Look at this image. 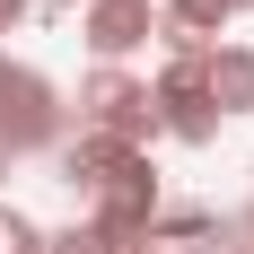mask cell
Segmentation results:
<instances>
[{"mask_svg":"<svg viewBox=\"0 0 254 254\" xmlns=\"http://www.w3.org/2000/svg\"><path fill=\"white\" fill-rule=\"evenodd\" d=\"M70 140V105L35 62H0V149L9 158H35V149H62Z\"/></svg>","mask_w":254,"mask_h":254,"instance_id":"6da1fadb","label":"cell"},{"mask_svg":"<svg viewBox=\"0 0 254 254\" xmlns=\"http://www.w3.org/2000/svg\"><path fill=\"white\" fill-rule=\"evenodd\" d=\"M79 131H105V140H123V149L149 158V140H158L149 79H131V70H114V62H97V70L79 79Z\"/></svg>","mask_w":254,"mask_h":254,"instance_id":"7a4b0ae2","label":"cell"},{"mask_svg":"<svg viewBox=\"0 0 254 254\" xmlns=\"http://www.w3.org/2000/svg\"><path fill=\"white\" fill-rule=\"evenodd\" d=\"M202 62L210 53H167V70L149 79L158 140H184V149H210V140H219V114H210V97H202Z\"/></svg>","mask_w":254,"mask_h":254,"instance_id":"3957f363","label":"cell"},{"mask_svg":"<svg viewBox=\"0 0 254 254\" xmlns=\"http://www.w3.org/2000/svg\"><path fill=\"white\" fill-rule=\"evenodd\" d=\"M149 219H158V167H149V158H131L114 184H97V193H88V228H105L114 246H140V237H149Z\"/></svg>","mask_w":254,"mask_h":254,"instance_id":"277c9868","label":"cell"},{"mask_svg":"<svg viewBox=\"0 0 254 254\" xmlns=\"http://www.w3.org/2000/svg\"><path fill=\"white\" fill-rule=\"evenodd\" d=\"M79 35H88V53H97V62H114V70H123L131 53L158 35V0H88V9H79Z\"/></svg>","mask_w":254,"mask_h":254,"instance_id":"5b68a950","label":"cell"},{"mask_svg":"<svg viewBox=\"0 0 254 254\" xmlns=\"http://www.w3.org/2000/svg\"><path fill=\"white\" fill-rule=\"evenodd\" d=\"M131 158H140V149L105 140V131H79V140H62V149H53V167H62V184H70V193H97V184L123 176Z\"/></svg>","mask_w":254,"mask_h":254,"instance_id":"8992f818","label":"cell"},{"mask_svg":"<svg viewBox=\"0 0 254 254\" xmlns=\"http://www.w3.org/2000/svg\"><path fill=\"white\" fill-rule=\"evenodd\" d=\"M202 97H210V114L228 123V114H254V44H219L202 62Z\"/></svg>","mask_w":254,"mask_h":254,"instance_id":"52a82bcc","label":"cell"},{"mask_svg":"<svg viewBox=\"0 0 254 254\" xmlns=\"http://www.w3.org/2000/svg\"><path fill=\"white\" fill-rule=\"evenodd\" d=\"M210 237H219V219H210L202 202H158V219H149L140 246H158V254H202Z\"/></svg>","mask_w":254,"mask_h":254,"instance_id":"ba28073f","label":"cell"},{"mask_svg":"<svg viewBox=\"0 0 254 254\" xmlns=\"http://www.w3.org/2000/svg\"><path fill=\"white\" fill-rule=\"evenodd\" d=\"M44 254H131V246H114L105 228H88V219H79V228H44Z\"/></svg>","mask_w":254,"mask_h":254,"instance_id":"9c48e42d","label":"cell"},{"mask_svg":"<svg viewBox=\"0 0 254 254\" xmlns=\"http://www.w3.org/2000/svg\"><path fill=\"white\" fill-rule=\"evenodd\" d=\"M26 9H44V18H79L88 0H26Z\"/></svg>","mask_w":254,"mask_h":254,"instance_id":"30bf717a","label":"cell"},{"mask_svg":"<svg viewBox=\"0 0 254 254\" xmlns=\"http://www.w3.org/2000/svg\"><path fill=\"white\" fill-rule=\"evenodd\" d=\"M26 26V0H0V35H18Z\"/></svg>","mask_w":254,"mask_h":254,"instance_id":"8fae6325","label":"cell"},{"mask_svg":"<svg viewBox=\"0 0 254 254\" xmlns=\"http://www.w3.org/2000/svg\"><path fill=\"white\" fill-rule=\"evenodd\" d=\"M246 9H254V0H228V18H246Z\"/></svg>","mask_w":254,"mask_h":254,"instance_id":"7c38bea8","label":"cell"}]
</instances>
